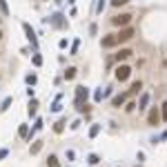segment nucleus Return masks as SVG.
I'll use <instances>...</instances> for the list:
<instances>
[{"label": "nucleus", "mask_w": 167, "mask_h": 167, "mask_svg": "<svg viewBox=\"0 0 167 167\" xmlns=\"http://www.w3.org/2000/svg\"><path fill=\"white\" fill-rule=\"evenodd\" d=\"M87 96H89V89L85 85H78L76 87V109L78 111H87Z\"/></svg>", "instance_id": "f257e3e1"}, {"label": "nucleus", "mask_w": 167, "mask_h": 167, "mask_svg": "<svg viewBox=\"0 0 167 167\" xmlns=\"http://www.w3.org/2000/svg\"><path fill=\"white\" fill-rule=\"evenodd\" d=\"M129 76H132V67H127V65H118L116 67V80L118 82H125Z\"/></svg>", "instance_id": "f03ea898"}, {"label": "nucleus", "mask_w": 167, "mask_h": 167, "mask_svg": "<svg viewBox=\"0 0 167 167\" xmlns=\"http://www.w3.org/2000/svg\"><path fill=\"white\" fill-rule=\"evenodd\" d=\"M100 45H103V49H111V47H116V45H120V42H118V36L116 34H107V36H103Z\"/></svg>", "instance_id": "7ed1b4c3"}, {"label": "nucleus", "mask_w": 167, "mask_h": 167, "mask_svg": "<svg viewBox=\"0 0 167 167\" xmlns=\"http://www.w3.org/2000/svg\"><path fill=\"white\" fill-rule=\"evenodd\" d=\"M161 120H163V114L158 111V107H152V109H149V114H147V123L156 127V125L161 123Z\"/></svg>", "instance_id": "20e7f679"}, {"label": "nucleus", "mask_w": 167, "mask_h": 167, "mask_svg": "<svg viewBox=\"0 0 167 167\" xmlns=\"http://www.w3.org/2000/svg\"><path fill=\"white\" fill-rule=\"evenodd\" d=\"M129 22H132V16L129 14H120V16L111 18V25H116V27H129Z\"/></svg>", "instance_id": "39448f33"}, {"label": "nucleus", "mask_w": 167, "mask_h": 167, "mask_svg": "<svg viewBox=\"0 0 167 167\" xmlns=\"http://www.w3.org/2000/svg\"><path fill=\"white\" fill-rule=\"evenodd\" d=\"M116 36H118V42H127V40L134 38V29L132 27H120V31Z\"/></svg>", "instance_id": "423d86ee"}, {"label": "nucleus", "mask_w": 167, "mask_h": 167, "mask_svg": "<svg viewBox=\"0 0 167 167\" xmlns=\"http://www.w3.org/2000/svg\"><path fill=\"white\" fill-rule=\"evenodd\" d=\"M22 29H25V34H27V40H29L34 47H38V38H36V34H34V29H31V25H29V22H22Z\"/></svg>", "instance_id": "0eeeda50"}, {"label": "nucleus", "mask_w": 167, "mask_h": 167, "mask_svg": "<svg viewBox=\"0 0 167 167\" xmlns=\"http://www.w3.org/2000/svg\"><path fill=\"white\" fill-rule=\"evenodd\" d=\"M132 54H134L132 49H120V51H118V54L114 56V58H116L118 62H123V60H127V58H129V56H132Z\"/></svg>", "instance_id": "6e6552de"}, {"label": "nucleus", "mask_w": 167, "mask_h": 167, "mask_svg": "<svg viewBox=\"0 0 167 167\" xmlns=\"http://www.w3.org/2000/svg\"><path fill=\"white\" fill-rule=\"evenodd\" d=\"M125 98H127V94H116L114 98H111V107H120V105H125Z\"/></svg>", "instance_id": "1a4fd4ad"}, {"label": "nucleus", "mask_w": 167, "mask_h": 167, "mask_svg": "<svg viewBox=\"0 0 167 167\" xmlns=\"http://www.w3.org/2000/svg\"><path fill=\"white\" fill-rule=\"evenodd\" d=\"M42 145H45L42 141H34V145L29 147V154H31V156H36V154H40V149H42Z\"/></svg>", "instance_id": "9d476101"}, {"label": "nucleus", "mask_w": 167, "mask_h": 167, "mask_svg": "<svg viewBox=\"0 0 167 167\" xmlns=\"http://www.w3.org/2000/svg\"><path fill=\"white\" fill-rule=\"evenodd\" d=\"M100 129H103V125H98V123L91 125V127H89V138H96V136L100 134Z\"/></svg>", "instance_id": "9b49d317"}, {"label": "nucleus", "mask_w": 167, "mask_h": 167, "mask_svg": "<svg viewBox=\"0 0 167 167\" xmlns=\"http://www.w3.org/2000/svg\"><path fill=\"white\" fill-rule=\"evenodd\" d=\"M65 125H67V120H65V118H60L58 123L54 125V132H56V134H62V129H65Z\"/></svg>", "instance_id": "f8f14e48"}, {"label": "nucleus", "mask_w": 167, "mask_h": 167, "mask_svg": "<svg viewBox=\"0 0 167 167\" xmlns=\"http://www.w3.org/2000/svg\"><path fill=\"white\" fill-rule=\"evenodd\" d=\"M18 136L20 138H29V125H20L18 127Z\"/></svg>", "instance_id": "ddd939ff"}, {"label": "nucleus", "mask_w": 167, "mask_h": 167, "mask_svg": "<svg viewBox=\"0 0 167 167\" xmlns=\"http://www.w3.org/2000/svg\"><path fill=\"white\" fill-rule=\"evenodd\" d=\"M147 105H149V94H143L141 100H138V109H145Z\"/></svg>", "instance_id": "4468645a"}, {"label": "nucleus", "mask_w": 167, "mask_h": 167, "mask_svg": "<svg viewBox=\"0 0 167 167\" xmlns=\"http://www.w3.org/2000/svg\"><path fill=\"white\" fill-rule=\"evenodd\" d=\"M51 25H54V27H62V25H65V22H62V16H60V14H54V16H51Z\"/></svg>", "instance_id": "2eb2a0df"}, {"label": "nucleus", "mask_w": 167, "mask_h": 167, "mask_svg": "<svg viewBox=\"0 0 167 167\" xmlns=\"http://www.w3.org/2000/svg\"><path fill=\"white\" fill-rule=\"evenodd\" d=\"M47 167H60V163H58V156H49V158H47Z\"/></svg>", "instance_id": "dca6fc26"}, {"label": "nucleus", "mask_w": 167, "mask_h": 167, "mask_svg": "<svg viewBox=\"0 0 167 167\" xmlns=\"http://www.w3.org/2000/svg\"><path fill=\"white\" fill-rule=\"evenodd\" d=\"M74 78H76V67H69L65 71V80H74Z\"/></svg>", "instance_id": "f3484780"}, {"label": "nucleus", "mask_w": 167, "mask_h": 167, "mask_svg": "<svg viewBox=\"0 0 167 167\" xmlns=\"http://www.w3.org/2000/svg\"><path fill=\"white\" fill-rule=\"evenodd\" d=\"M36 109H38V103H36V100L31 98V103H29V109H27V114H29V116H36Z\"/></svg>", "instance_id": "a211bd4d"}, {"label": "nucleus", "mask_w": 167, "mask_h": 167, "mask_svg": "<svg viewBox=\"0 0 167 167\" xmlns=\"http://www.w3.org/2000/svg\"><path fill=\"white\" fill-rule=\"evenodd\" d=\"M141 87H143V82H141V80L132 82V89H129V94H138V91H141Z\"/></svg>", "instance_id": "6ab92c4d"}, {"label": "nucleus", "mask_w": 167, "mask_h": 167, "mask_svg": "<svg viewBox=\"0 0 167 167\" xmlns=\"http://www.w3.org/2000/svg\"><path fill=\"white\" fill-rule=\"evenodd\" d=\"M87 161H89V165H98V163H100V156H98V154H89Z\"/></svg>", "instance_id": "aec40b11"}, {"label": "nucleus", "mask_w": 167, "mask_h": 167, "mask_svg": "<svg viewBox=\"0 0 167 167\" xmlns=\"http://www.w3.org/2000/svg\"><path fill=\"white\" fill-rule=\"evenodd\" d=\"M25 80H27V85H29V87H34L38 78H36V74H27V78H25Z\"/></svg>", "instance_id": "412c9836"}, {"label": "nucleus", "mask_w": 167, "mask_h": 167, "mask_svg": "<svg viewBox=\"0 0 167 167\" xmlns=\"http://www.w3.org/2000/svg\"><path fill=\"white\" fill-rule=\"evenodd\" d=\"M31 60H34L36 67H40V65H42V56H40V54H34V58H31Z\"/></svg>", "instance_id": "4be33fe9"}, {"label": "nucleus", "mask_w": 167, "mask_h": 167, "mask_svg": "<svg viewBox=\"0 0 167 167\" xmlns=\"http://www.w3.org/2000/svg\"><path fill=\"white\" fill-rule=\"evenodd\" d=\"M105 0H98V5H96V14H103V9H105Z\"/></svg>", "instance_id": "5701e85b"}, {"label": "nucleus", "mask_w": 167, "mask_h": 167, "mask_svg": "<svg viewBox=\"0 0 167 167\" xmlns=\"http://www.w3.org/2000/svg\"><path fill=\"white\" fill-rule=\"evenodd\" d=\"M78 47H80V40H76V42L71 45V56H76V54H78Z\"/></svg>", "instance_id": "b1692460"}, {"label": "nucleus", "mask_w": 167, "mask_h": 167, "mask_svg": "<svg viewBox=\"0 0 167 167\" xmlns=\"http://www.w3.org/2000/svg\"><path fill=\"white\" fill-rule=\"evenodd\" d=\"M103 98H105V91H100V89H98L96 94H94V100H98V103H100V100H103Z\"/></svg>", "instance_id": "393cba45"}, {"label": "nucleus", "mask_w": 167, "mask_h": 167, "mask_svg": "<svg viewBox=\"0 0 167 167\" xmlns=\"http://www.w3.org/2000/svg\"><path fill=\"white\" fill-rule=\"evenodd\" d=\"M9 105H11V98H5V103H2V107H0V111H7Z\"/></svg>", "instance_id": "a878e982"}, {"label": "nucleus", "mask_w": 167, "mask_h": 167, "mask_svg": "<svg viewBox=\"0 0 167 167\" xmlns=\"http://www.w3.org/2000/svg\"><path fill=\"white\" fill-rule=\"evenodd\" d=\"M0 9H2V14H5V16L9 14V7H7V2H5V0H0Z\"/></svg>", "instance_id": "bb28decb"}, {"label": "nucleus", "mask_w": 167, "mask_h": 167, "mask_svg": "<svg viewBox=\"0 0 167 167\" xmlns=\"http://www.w3.org/2000/svg\"><path fill=\"white\" fill-rule=\"evenodd\" d=\"M129 2V0H111V5H114V7H120V5H127Z\"/></svg>", "instance_id": "cd10ccee"}, {"label": "nucleus", "mask_w": 167, "mask_h": 167, "mask_svg": "<svg viewBox=\"0 0 167 167\" xmlns=\"http://www.w3.org/2000/svg\"><path fill=\"white\" fill-rule=\"evenodd\" d=\"M161 107H163V111H161V114H163V120H165V123H167V103H163Z\"/></svg>", "instance_id": "c85d7f7f"}, {"label": "nucleus", "mask_w": 167, "mask_h": 167, "mask_svg": "<svg viewBox=\"0 0 167 167\" xmlns=\"http://www.w3.org/2000/svg\"><path fill=\"white\" fill-rule=\"evenodd\" d=\"M51 109H54V111H60V109H62V105H60V100H58V98H56V103H54Z\"/></svg>", "instance_id": "c756f323"}, {"label": "nucleus", "mask_w": 167, "mask_h": 167, "mask_svg": "<svg viewBox=\"0 0 167 167\" xmlns=\"http://www.w3.org/2000/svg\"><path fill=\"white\" fill-rule=\"evenodd\" d=\"M7 156H9V149H0V161L7 158Z\"/></svg>", "instance_id": "7c9ffc66"}, {"label": "nucleus", "mask_w": 167, "mask_h": 167, "mask_svg": "<svg viewBox=\"0 0 167 167\" xmlns=\"http://www.w3.org/2000/svg\"><path fill=\"white\" fill-rule=\"evenodd\" d=\"M58 47H60V49H65V47H67V38H62V40L58 42Z\"/></svg>", "instance_id": "2f4dec72"}, {"label": "nucleus", "mask_w": 167, "mask_h": 167, "mask_svg": "<svg viewBox=\"0 0 167 167\" xmlns=\"http://www.w3.org/2000/svg\"><path fill=\"white\" fill-rule=\"evenodd\" d=\"M69 127H71V129H78V127H80V120H74V123H71Z\"/></svg>", "instance_id": "473e14b6"}, {"label": "nucleus", "mask_w": 167, "mask_h": 167, "mask_svg": "<svg viewBox=\"0 0 167 167\" xmlns=\"http://www.w3.org/2000/svg\"><path fill=\"white\" fill-rule=\"evenodd\" d=\"M125 109H127V111H134V109H136V105H134V103H127V107H125Z\"/></svg>", "instance_id": "72a5a7b5"}, {"label": "nucleus", "mask_w": 167, "mask_h": 167, "mask_svg": "<svg viewBox=\"0 0 167 167\" xmlns=\"http://www.w3.org/2000/svg\"><path fill=\"white\" fill-rule=\"evenodd\" d=\"M0 38H2V31H0Z\"/></svg>", "instance_id": "f704fd0d"}, {"label": "nucleus", "mask_w": 167, "mask_h": 167, "mask_svg": "<svg viewBox=\"0 0 167 167\" xmlns=\"http://www.w3.org/2000/svg\"><path fill=\"white\" fill-rule=\"evenodd\" d=\"M134 167H141V165H134Z\"/></svg>", "instance_id": "c9c22d12"}, {"label": "nucleus", "mask_w": 167, "mask_h": 167, "mask_svg": "<svg viewBox=\"0 0 167 167\" xmlns=\"http://www.w3.org/2000/svg\"><path fill=\"white\" fill-rule=\"evenodd\" d=\"M69 2H74V0H69Z\"/></svg>", "instance_id": "e433bc0d"}]
</instances>
